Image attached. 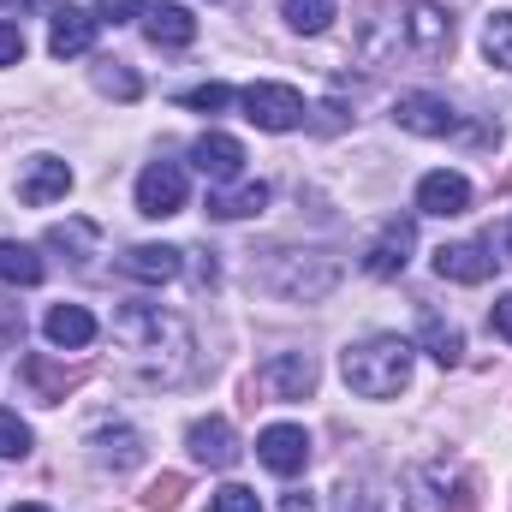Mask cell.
<instances>
[{
  "label": "cell",
  "instance_id": "1",
  "mask_svg": "<svg viewBox=\"0 0 512 512\" xmlns=\"http://www.w3.org/2000/svg\"><path fill=\"white\" fill-rule=\"evenodd\" d=\"M114 340L126 352V364L149 387H179L197 364V340L185 328V316L161 310V304H126L114 310Z\"/></svg>",
  "mask_w": 512,
  "mask_h": 512
},
{
  "label": "cell",
  "instance_id": "2",
  "mask_svg": "<svg viewBox=\"0 0 512 512\" xmlns=\"http://www.w3.org/2000/svg\"><path fill=\"white\" fill-rule=\"evenodd\" d=\"M340 370H346V387H352V393H364V399H393L399 387L411 382V340L376 334V340H364V346H346Z\"/></svg>",
  "mask_w": 512,
  "mask_h": 512
},
{
  "label": "cell",
  "instance_id": "3",
  "mask_svg": "<svg viewBox=\"0 0 512 512\" xmlns=\"http://www.w3.org/2000/svg\"><path fill=\"white\" fill-rule=\"evenodd\" d=\"M256 280L274 292V298H292V304H316L340 286V262L328 251H268L256 262Z\"/></svg>",
  "mask_w": 512,
  "mask_h": 512
},
{
  "label": "cell",
  "instance_id": "4",
  "mask_svg": "<svg viewBox=\"0 0 512 512\" xmlns=\"http://www.w3.org/2000/svg\"><path fill=\"white\" fill-rule=\"evenodd\" d=\"M239 102H245V120L262 126V131H298L304 126V114H310L304 96H298L292 84H251Z\"/></svg>",
  "mask_w": 512,
  "mask_h": 512
},
{
  "label": "cell",
  "instance_id": "5",
  "mask_svg": "<svg viewBox=\"0 0 512 512\" xmlns=\"http://www.w3.org/2000/svg\"><path fill=\"white\" fill-rule=\"evenodd\" d=\"M179 209H185V167H179V161H149V167L137 173V215L167 221V215H179Z\"/></svg>",
  "mask_w": 512,
  "mask_h": 512
},
{
  "label": "cell",
  "instance_id": "6",
  "mask_svg": "<svg viewBox=\"0 0 512 512\" xmlns=\"http://www.w3.org/2000/svg\"><path fill=\"white\" fill-rule=\"evenodd\" d=\"M393 120H399L405 131H417V137H459V131H465V120L453 114V102L423 96V90L399 96V102H393Z\"/></svg>",
  "mask_w": 512,
  "mask_h": 512
},
{
  "label": "cell",
  "instance_id": "7",
  "mask_svg": "<svg viewBox=\"0 0 512 512\" xmlns=\"http://www.w3.org/2000/svg\"><path fill=\"white\" fill-rule=\"evenodd\" d=\"M405 42H411L423 60H441V54L453 48V12H447V6H435V0L405 6Z\"/></svg>",
  "mask_w": 512,
  "mask_h": 512
},
{
  "label": "cell",
  "instance_id": "8",
  "mask_svg": "<svg viewBox=\"0 0 512 512\" xmlns=\"http://www.w3.org/2000/svg\"><path fill=\"white\" fill-rule=\"evenodd\" d=\"M256 459H262L274 477H298V471L310 465V435H304L298 423H274V429L256 435Z\"/></svg>",
  "mask_w": 512,
  "mask_h": 512
},
{
  "label": "cell",
  "instance_id": "9",
  "mask_svg": "<svg viewBox=\"0 0 512 512\" xmlns=\"http://www.w3.org/2000/svg\"><path fill=\"white\" fill-rule=\"evenodd\" d=\"M262 387H268V399H310L316 393V358L310 352H280V358H268L262 364Z\"/></svg>",
  "mask_w": 512,
  "mask_h": 512
},
{
  "label": "cell",
  "instance_id": "10",
  "mask_svg": "<svg viewBox=\"0 0 512 512\" xmlns=\"http://www.w3.org/2000/svg\"><path fill=\"white\" fill-rule=\"evenodd\" d=\"M411 245H417V227H411V221H387L382 233H376V245L364 251V274H376V280H399L405 262H411Z\"/></svg>",
  "mask_w": 512,
  "mask_h": 512
},
{
  "label": "cell",
  "instance_id": "11",
  "mask_svg": "<svg viewBox=\"0 0 512 512\" xmlns=\"http://www.w3.org/2000/svg\"><path fill=\"white\" fill-rule=\"evenodd\" d=\"M191 161H197V173H203V179L227 185V179H239V173H245V143H239V137H227V131H203V137L191 143Z\"/></svg>",
  "mask_w": 512,
  "mask_h": 512
},
{
  "label": "cell",
  "instance_id": "12",
  "mask_svg": "<svg viewBox=\"0 0 512 512\" xmlns=\"http://www.w3.org/2000/svg\"><path fill=\"white\" fill-rule=\"evenodd\" d=\"M495 262H501V256H489V245L465 239V245H441V251H435V274H441V280H459V286H483V280L495 274Z\"/></svg>",
  "mask_w": 512,
  "mask_h": 512
},
{
  "label": "cell",
  "instance_id": "13",
  "mask_svg": "<svg viewBox=\"0 0 512 512\" xmlns=\"http://www.w3.org/2000/svg\"><path fill=\"white\" fill-rule=\"evenodd\" d=\"M417 209H423V215H447V221L465 215V209H471V179H465V173H447V167H441V173H423Z\"/></svg>",
  "mask_w": 512,
  "mask_h": 512
},
{
  "label": "cell",
  "instance_id": "14",
  "mask_svg": "<svg viewBox=\"0 0 512 512\" xmlns=\"http://www.w3.org/2000/svg\"><path fill=\"white\" fill-rule=\"evenodd\" d=\"M185 441H191V459L209 465V471H227L239 459V441H233V423L227 417H197Z\"/></svg>",
  "mask_w": 512,
  "mask_h": 512
},
{
  "label": "cell",
  "instance_id": "15",
  "mask_svg": "<svg viewBox=\"0 0 512 512\" xmlns=\"http://www.w3.org/2000/svg\"><path fill=\"white\" fill-rule=\"evenodd\" d=\"M66 191H72V167H66V161H54V155H36V161H30V173L18 179V203H30V209L60 203Z\"/></svg>",
  "mask_w": 512,
  "mask_h": 512
},
{
  "label": "cell",
  "instance_id": "16",
  "mask_svg": "<svg viewBox=\"0 0 512 512\" xmlns=\"http://www.w3.org/2000/svg\"><path fill=\"white\" fill-rule=\"evenodd\" d=\"M179 268H185V251H173V245H131V251L120 256V274H126V280H143V286L179 280Z\"/></svg>",
  "mask_w": 512,
  "mask_h": 512
},
{
  "label": "cell",
  "instance_id": "17",
  "mask_svg": "<svg viewBox=\"0 0 512 512\" xmlns=\"http://www.w3.org/2000/svg\"><path fill=\"white\" fill-rule=\"evenodd\" d=\"M90 42H96V18L78 12V6H60L54 24H48V54L54 60H78V54H90Z\"/></svg>",
  "mask_w": 512,
  "mask_h": 512
},
{
  "label": "cell",
  "instance_id": "18",
  "mask_svg": "<svg viewBox=\"0 0 512 512\" xmlns=\"http://www.w3.org/2000/svg\"><path fill=\"white\" fill-rule=\"evenodd\" d=\"M42 334H48L60 352H84V346L96 340V316H90L84 304H54V310L42 316Z\"/></svg>",
  "mask_w": 512,
  "mask_h": 512
},
{
  "label": "cell",
  "instance_id": "19",
  "mask_svg": "<svg viewBox=\"0 0 512 512\" xmlns=\"http://www.w3.org/2000/svg\"><path fill=\"white\" fill-rule=\"evenodd\" d=\"M143 36L155 42V48H191L197 42V18L185 12V6H149V18H143Z\"/></svg>",
  "mask_w": 512,
  "mask_h": 512
},
{
  "label": "cell",
  "instance_id": "20",
  "mask_svg": "<svg viewBox=\"0 0 512 512\" xmlns=\"http://www.w3.org/2000/svg\"><path fill=\"white\" fill-rule=\"evenodd\" d=\"M90 447H96V459H102V465H114V471L143 465V435H137V429H126V423L96 429V435H90Z\"/></svg>",
  "mask_w": 512,
  "mask_h": 512
},
{
  "label": "cell",
  "instance_id": "21",
  "mask_svg": "<svg viewBox=\"0 0 512 512\" xmlns=\"http://www.w3.org/2000/svg\"><path fill=\"white\" fill-rule=\"evenodd\" d=\"M417 340H423V352H429L441 370H453V364H459V352H465L459 328H453V322H441L435 310H417Z\"/></svg>",
  "mask_w": 512,
  "mask_h": 512
},
{
  "label": "cell",
  "instance_id": "22",
  "mask_svg": "<svg viewBox=\"0 0 512 512\" xmlns=\"http://www.w3.org/2000/svg\"><path fill=\"white\" fill-rule=\"evenodd\" d=\"M18 370H24V382L36 387V399H42V405H60V399H66V387L84 382V370H54V364H48L42 352H30V358H24Z\"/></svg>",
  "mask_w": 512,
  "mask_h": 512
},
{
  "label": "cell",
  "instance_id": "23",
  "mask_svg": "<svg viewBox=\"0 0 512 512\" xmlns=\"http://www.w3.org/2000/svg\"><path fill=\"white\" fill-rule=\"evenodd\" d=\"M262 209H268V185H262V179L209 197V215H215V221H245V215H262Z\"/></svg>",
  "mask_w": 512,
  "mask_h": 512
},
{
  "label": "cell",
  "instance_id": "24",
  "mask_svg": "<svg viewBox=\"0 0 512 512\" xmlns=\"http://www.w3.org/2000/svg\"><path fill=\"white\" fill-rule=\"evenodd\" d=\"M0 280L6 286H36L42 280V256L18 239H0Z\"/></svg>",
  "mask_w": 512,
  "mask_h": 512
},
{
  "label": "cell",
  "instance_id": "25",
  "mask_svg": "<svg viewBox=\"0 0 512 512\" xmlns=\"http://www.w3.org/2000/svg\"><path fill=\"white\" fill-rule=\"evenodd\" d=\"M334 12H340V0H286V24L304 36H322L334 24Z\"/></svg>",
  "mask_w": 512,
  "mask_h": 512
},
{
  "label": "cell",
  "instance_id": "26",
  "mask_svg": "<svg viewBox=\"0 0 512 512\" xmlns=\"http://www.w3.org/2000/svg\"><path fill=\"white\" fill-rule=\"evenodd\" d=\"M405 512H447V501H441V471H429V465H417L411 477H405Z\"/></svg>",
  "mask_w": 512,
  "mask_h": 512
},
{
  "label": "cell",
  "instance_id": "27",
  "mask_svg": "<svg viewBox=\"0 0 512 512\" xmlns=\"http://www.w3.org/2000/svg\"><path fill=\"white\" fill-rule=\"evenodd\" d=\"M96 90H102V96H120V102H137V96H143L137 72H126L120 60H102V66H96Z\"/></svg>",
  "mask_w": 512,
  "mask_h": 512
},
{
  "label": "cell",
  "instance_id": "28",
  "mask_svg": "<svg viewBox=\"0 0 512 512\" xmlns=\"http://www.w3.org/2000/svg\"><path fill=\"white\" fill-rule=\"evenodd\" d=\"M483 54L512 72V12H495V18L483 24Z\"/></svg>",
  "mask_w": 512,
  "mask_h": 512
},
{
  "label": "cell",
  "instance_id": "29",
  "mask_svg": "<svg viewBox=\"0 0 512 512\" xmlns=\"http://www.w3.org/2000/svg\"><path fill=\"white\" fill-rule=\"evenodd\" d=\"M179 501H185V477H179V471H161V477L143 489V507L149 512H173Z\"/></svg>",
  "mask_w": 512,
  "mask_h": 512
},
{
  "label": "cell",
  "instance_id": "30",
  "mask_svg": "<svg viewBox=\"0 0 512 512\" xmlns=\"http://www.w3.org/2000/svg\"><path fill=\"white\" fill-rule=\"evenodd\" d=\"M30 453V423L18 411H0V459H24Z\"/></svg>",
  "mask_w": 512,
  "mask_h": 512
},
{
  "label": "cell",
  "instance_id": "31",
  "mask_svg": "<svg viewBox=\"0 0 512 512\" xmlns=\"http://www.w3.org/2000/svg\"><path fill=\"white\" fill-rule=\"evenodd\" d=\"M48 245H54V251H90V245H96V227H90V221H66V227L48 233Z\"/></svg>",
  "mask_w": 512,
  "mask_h": 512
},
{
  "label": "cell",
  "instance_id": "32",
  "mask_svg": "<svg viewBox=\"0 0 512 512\" xmlns=\"http://www.w3.org/2000/svg\"><path fill=\"white\" fill-rule=\"evenodd\" d=\"M227 102H233L227 84H197V90H185V108H197V114H221Z\"/></svg>",
  "mask_w": 512,
  "mask_h": 512
},
{
  "label": "cell",
  "instance_id": "33",
  "mask_svg": "<svg viewBox=\"0 0 512 512\" xmlns=\"http://www.w3.org/2000/svg\"><path fill=\"white\" fill-rule=\"evenodd\" d=\"M209 512H262V501H256V489H239V483H227V489L209 501Z\"/></svg>",
  "mask_w": 512,
  "mask_h": 512
},
{
  "label": "cell",
  "instance_id": "34",
  "mask_svg": "<svg viewBox=\"0 0 512 512\" xmlns=\"http://www.w3.org/2000/svg\"><path fill=\"white\" fill-rule=\"evenodd\" d=\"M96 12H102V24H131L143 12V0H96Z\"/></svg>",
  "mask_w": 512,
  "mask_h": 512
},
{
  "label": "cell",
  "instance_id": "35",
  "mask_svg": "<svg viewBox=\"0 0 512 512\" xmlns=\"http://www.w3.org/2000/svg\"><path fill=\"white\" fill-rule=\"evenodd\" d=\"M18 60H24V30L0 24V66H18Z\"/></svg>",
  "mask_w": 512,
  "mask_h": 512
},
{
  "label": "cell",
  "instance_id": "36",
  "mask_svg": "<svg viewBox=\"0 0 512 512\" xmlns=\"http://www.w3.org/2000/svg\"><path fill=\"white\" fill-rule=\"evenodd\" d=\"M334 512H376V495H364L358 483H346V489L334 495Z\"/></svg>",
  "mask_w": 512,
  "mask_h": 512
},
{
  "label": "cell",
  "instance_id": "37",
  "mask_svg": "<svg viewBox=\"0 0 512 512\" xmlns=\"http://www.w3.org/2000/svg\"><path fill=\"white\" fill-rule=\"evenodd\" d=\"M489 328H495V334H501V340L512 346V292L501 298V304H495V310H489Z\"/></svg>",
  "mask_w": 512,
  "mask_h": 512
},
{
  "label": "cell",
  "instance_id": "38",
  "mask_svg": "<svg viewBox=\"0 0 512 512\" xmlns=\"http://www.w3.org/2000/svg\"><path fill=\"white\" fill-rule=\"evenodd\" d=\"M280 512H316V495H304V489H298V495H286V501H280Z\"/></svg>",
  "mask_w": 512,
  "mask_h": 512
},
{
  "label": "cell",
  "instance_id": "39",
  "mask_svg": "<svg viewBox=\"0 0 512 512\" xmlns=\"http://www.w3.org/2000/svg\"><path fill=\"white\" fill-rule=\"evenodd\" d=\"M12 512H48V507L42 501H24V507H12Z\"/></svg>",
  "mask_w": 512,
  "mask_h": 512
},
{
  "label": "cell",
  "instance_id": "40",
  "mask_svg": "<svg viewBox=\"0 0 512 512\" xmlns=\"http://www.w3.org/2000/svg\"><path fill=\"white\" fill-rule=\"evenodd\" d=\"M507 256H512V227H507Z\"/></svg>",
  "mask_w": 512,
  "mask_h": 512
}]
</instances>
